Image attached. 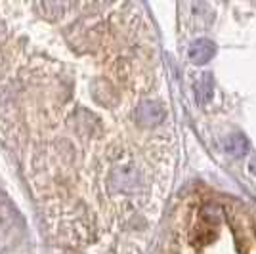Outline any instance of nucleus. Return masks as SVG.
Wrapping results in <instances>:
<instances>
[{
    "label": "nucleus",
    "mask_w": 256,
    "mask_h": 254,
    "mask_svg": "<svg viewBox=\"0 0 256 254\" xmlns=\"http://www.w3.org/2000/svg\"><path fill=\"white\" fill-rule=\"evenodd\" d=\"M164 118H166V109L159 100H151V98L142 100V104L136 109V120L142 128L153 130L160 122H164Z\"/></svg>",
    "instance_id": "obj_1"
},
{
    "label": "nucleus",
    "mask_w": 256,
    "mask_h": 254,
    "mask_svg": "<svg viewBox=\"0 0 256 254\" xmlns=\"http://www.w3.org/2000/svg\"><path fill=\"white\" fill-rule=\"evenodd\" d=\"M193 90H195V100H197V104H199V106L208 104V102H210V98H212V92H214L212 74H208V73L199 74V78L195 80Z\"/></svg>",
    "instance_id": "obj_4"
},
{
    "label": "nucleus",
    "mask_w": 256,
    "mask_h": 254,
    "mask_svg": "<svg viewBox=\"0 0 256 254\" xmlns=\"http://www.w3.org/2000/svg\"><path fill=\"white\" fill-rule=\"evenodd\" d=\"M224 151L230 157H245L250 151V142L246 140L245 134H230L224 140Z\"/></svg>",
    "instance_id": "obj_3"
},
{
    "label": "nucleus",
    "mask_w": 256,
    "mask_h": 254,
    "mask_svg": "<svg viewBox=\"0 0 256 254\" xmlns=\"http://www.w3.org/2000/svg\"><path fill=\"white\" fill-rule=\"evenodd\" d=\"M216 54V44L208 38H197L190 44L188 48V60L193 65H204L208 64Z\"/></svg>",
    "instance_id": "obj_2"
},
{
    "label": "nucleus",
    "mask_w": 256,
    "mask_h": 254,
    "mask_svg": "<svg viewBox=\"0 0 256 254\" xmlns=\"http://www.w3.org/2000/svg\"><path fill=\"white\" fill-rule=\"evenodd\" d=\"M248 170L256 176V157H252V159L248 160Z\"/></svg>",
    "instance_id": "obj_5"
}]
</instances>
